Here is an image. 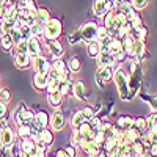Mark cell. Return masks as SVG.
I'll return each instance as SVG.
<instances>
[{
  "label": "cell",
  "mask_w": 157,
  "mask_h": 157,
  "mask_svg": "<svg viewBox=\"0 0 157 157\" xmlns=\"http://www.w3.org/2000/svg\"><path fill=\"white\" fill-rule=\"evenodd\" d=\"M113 83L116 85V91H118V96L123 102H129L134 99V94L130 93V88H129V75L126 72L124 68L118 66L113 69Z\"/></svg>",
  "instance_id": "6da1fadb"
},
{
  "label": "cell",
  "mask_w": 157,
  "mask_h": 157,
  "mask_svg": "<svg viewBox=\"0 0 157 157\" xmlns=\"http://www.w3.org/2000/svg\"><path fill=\"white\" fill-rule=\"evenodd\" d=\"M127 24V19L126 16L123 14V13L120 11H115L112 10L109 14L104 17V25H105V29L109 30V35L116 38L118 35H120V32L123 30V27Z\"/></svg>",
  "instance_id": "7a4b0ae2"
},
{
  "label": "cell",
  "mask_w": 157,
  "mask_h": 157,
  "mask_svg": "<svg viewBox=\"0 0 157 157\" xmlns=\"http://www.w3.org/2000/svg\"><path fill=\"white\" fill-rule=\"evenodd\" d=\"M98 29H99V25L94 21H86L78 27V33L82 36V41L86 46L93 41H98Z\"/></svg>",
  "instance_id": "3957f363"
},
{
  "label": "cell",
  "mask_w": 157,
  "mask_h": 157,
  "mask_svg": "<svg viewBox=\"0 0 157 157\" xmlns=\"http://www.w3.org/2000/svg\"><path fill=\"white\" fill-rule=\"evenodd\" d=\"M61 32H63L61 21L57 19V17H50V21L44 25V35H43V38L46 39V41H54V39L60 38Z\"/></svg>",
  "instance_id": "277c9868"
},
{
  "label": "cell",
  "mask_w": 157,
  "mask_h": 157,
  "mask_svg": "<svg viewBox=\"0 0 157 157\" xmlns=\"http://www.w3.org/2000/svg\"><path fill=\"white\" fill-rule=\"evenodd\" d=\"M35 120V113L32 110H29L25 107V104H21L19 109L14 110V121L17 126H22V124H32Z\"/></svg>",
  "instance_id": "5b68a950"
},
{
  "label": "cell",
  "mask_w": 157,
  "mask_h": 157,
  "mask_svg": "<svg viewBox=\"0 0 157 157\" xmlns=\"http://www.w3.org/2000/svg\"><path fill=\"white\" fill-rule=\"evenodd\" d=\"M14 140H16V134L10 126L0 127V143H2L3 148H11L14 145Z\"/></svg>",
  "instance_id": "8992f818"
},
{
  "label": "cell",
  "mask_w": 157,
  "mask_h": 157,
  "mask_svg": "<svg viewBox=\"0 0 157 157\" xmlns=\"http://www.w3.org/2000/svg\"><path fill=\"white\" fill-rule=\"evenodd\" d=\"M96 63H98V68H113V66H118L116 60H115V55L112 54V52H109V50H101V54L96 58Z\"/></svg>",
  "instance_id": "52a82bcc"
},
{
  "label": "cell",
  "mask_w": 157,
  "mask_h": 157,
  "mask_svg": "<svg viewBox=\"0 0 157 157\" xmlns=\"http://www.w3.org/2000/svg\"><path fill=\"white\" fill-rule=\"evenodd\" d=\"M110 11H112V5L107 2V0H94V3H93V14L98 19H104Z\"/></svg>",
  "instance_id": "ba28073f"
},
{
  "label": "cell",
  "mask_w": 157,
  "mask_h": 157,
  "mask_svg": "<svg viewBox=\"0 0 157 157\" xmlns=\"http://www.w3.org/2000/svg\"><path fill=\"white\" fill-rule=\"evenodd\" d=\"M113 69L115 68H98L94 78H96V83L99 88H104V85L113 78Z\"/></svg>",
  "instance_id": "9c48e42d"
},
{
  "label": "cell",
  "mask_w": 157,
  "mask_h": 157,
  "mask_svg": "<svg viewBox=\"0 0 157 157\" xmlns=\"http://www.w3.org/2000/svg\"><path fill=\"white\" fill-rule=\"evenodd\" d=\"M32 64H33L35 72H39V74H47L50 66H52V64L49 63V60L43 55H38V57L32 58Z\"/></svg>",
  "instance_id": "30bf717a"
},
{
  "label": "cell",
  "mask_w": 157,
  "mask_h": 157,
  "mask_svg": "<svg viewBox=\"0 0 157 157\" xmlns=\"http://www.w3.org/2000/svg\"><path fill=\"white\" fill-rule=\"evenodd\" d=\"M64 126H66V118H64V115L61 112H54L50 115L49 118V127L54 129V130H61Z\"/></svg>",
  "instance_id": "8fae6325"
},
{
  "label": "cell",
  "mask_w": 157,
  "mask_h": 157,
  "mask_svg": "<svg viewBox=\"0 0 157 157\" xmlns=\"http://www.w3.org/2000/svg\"><path fill=\"white\" fill-rule=\"evenodd\" d=\"M47 47H49V52H50V55H52V58H54V60L63 58L64 49H63V46L60 44L58 39H54V41H47Z\"/></svg>",
  "instance_id": "7c38bea8"
},
{
  "label": "cell",
  "mask_w": 157,
  "mask_h": 157,
  "mask_svg": "<svg viewBox=\"0 0 157 157\" xmlns=\"http://www.w3.org/2000/svg\"><path fill=\"white\" fill-rule=\"evenodd\" d=\"M47 85H49V77H47V74H39V72H36L35 77H33V88L38 90V91H44V90H47Z\"/></svg>",
  "instance_id": "4fadbf2b"
},
{
  "label": "cell",
  "mask_w": 157,
  "mask_h": 157,
  "mask_svg": "<svg viewBox=\"0 0 157 157\" xmlns=\"http://www.w3.org/2000/svg\"><path fill=\"white\" fill-rule=\"evenodd\" d=\"M134 121H135V118L132 115H121L116 120V127L120 130H127L130 127H134Z\"/></svg>",
  "instance_id": "5bb4252c"
},
{
  "label": "cell",
  "mask_w": 157,
  "mask_h": 157,
  "mask_svg": "<svg viewBox=\"0 0 157 157\" xmlns=\"http://www.w3.org/2000/svg\"><path fill=\"white\" fill-rule=\"evenodd\" d=\"M71 91H72V96L75 99H85V96H86V88H85V83L82 80L72 82Z\"/></svg>",
  "instance_id": "9a60e30c"
},
{
  "label": "cell",
  "mask_w": 157,
  "mask_h": 157,
  "mask_svg": "<svg viewBox=\"0 0 157 157\" xmlns=\"http://www.w3.org/2000/svg\"><path fill=\"white\" fill-rule=\"evenodd\" d=\"M35 141H36V143L41 141V143H44L46 146H50L52 143H54V132H52V129H49V127L43 129L41 132L38 134V137H36Z\"/></svg>",
  "instance_id": "2e32d148"
},
{
  "label": "cell",
  "mask_w": 157,
  "mask_h": 157,
  "mask_svg": "<svg viewBox=\"0 0 157 157\" xmlns=\"http://www.w3.org/2000/svg\"><path fill=\"white\" fill-rule=\"evenodd\" d=\"M21 149H22V154H36V141L33 138H25V140H21Z\"/></svg>",
  "instance_id": "e0dca14e"
},
{
  "label": "cell",
  "mask_w": 157,
  "mask_h": 157,
  "mask_svg": "<svg viewBox=\"0 0 157 157\" xmlns=\"http://www.w3.org/2000/svg\"><path fill=\"white\" fill-rule=\"evenodd\" d=\"M38 55H41V44H39L38 38H32L29 39V57L30 58H35Z\"/></svg>",
  "instance_id": "ac0fdd59"
},
{
  "label": "cell",
  "mask_w": 157,
  "mask_h": 157,
  "mask_svg": "<svg viewBox=\"0 0 157 157\" xmlns=\"http://www.w3.org/2000/svg\"><path fill=\"white\" fill-rule=\"evenodd\" d=\"M49 21H50V13H49V10L44 8V6H39V8L36 10V24L46 25Z\"/></svg>",
  "instance_id": "d6986e66"
},
{
  "label": "cell",
  "mask_w": 157,
  "mask_h": 157,
  "mask_svg": "<svg viewBox=\"0 0 157 157\" xmlns=\"http://www.w3.org/2000/svg\"><path fill=\"white\" fill-rule=\"evenodd\" d=\"M63 94L60 93V91H54V93H47V101L49 104L54 109H60L61 107V104H63Z\"/></svg>",
  "instance_id": "ffe728a7"
},
{
  "label": "cell",
  "mask_w": 157,
  "mask_h": 157,
  "mask_svg": "<svg viewBox=\"0 0 157 157\" xmlns=\"http://www.w3.org/2000/svg\"><path fill=\"white\" fill-rule=\"evenodd\" d=\"M30 57L29 54H19V52H16L14 54V64L17 68L24 69V68H29V63H30Z\"/></svg>",
  "instance_id": "44dd1931"
},
{
  "label": "cell",
  "mask_w": 157,
  "mask_h": 157,
  "mask_svg": "<svg viewBox=\"0 0 157 157\" xmlns=\"http://www.w3.org/2000/svg\"><path fill=\"white\" fill-rule=\"evenodd\" d=\"M85 121H86V120H85V116H83V112H82V110H77V112L72 113L69 124H71L72 129H78V126H82Z\"/></svg>",
  "instance_id": "7402d4cb"
},
{
  "label": "cell",
  "mask_w": 157,
  "mask_h": 157,
  "mask_svg": "<svg viewBox=\"0 0 157 157\" xmlns=\"http://www.w3.org/2000/svg\"><path fill=\"white\" fill-rule=\"evenodd\" d=\"M86 50H88V55L91 57V58H98V55L101 54V44H99V41H93V43H90L88 46H86Z\"/></svg>",
  "instance_id": "603a6c76"
},
{
  "label": "cell",
  "mask_w": 157,
  "mask_h": 157,
  "mask_svg": "<svg viewBox=\"0 0 157 157\" xmlns=\"http://www.w3.org/2000/svg\"><path fill=\"white\" fill-rule=\"evenodd\" d=\"M68 68H69V72L72 74H77V72H80L82 69V61L78 57H72L69 61H68Z\"/></svg>",
  "instance_id": "cb8c5ba5"
},
{
  "label": "cell",
  "mask_w": 157,
  "mask_h": 157,
  "mask_svg": "<svg viewBox=\"0 0 157 157\" xmlns=\"http://www.w3.org/2000/svg\"><path fill=\"white\" fill-rule=\"evenodd\" d=\"M17 137H19V140L32 138V127H30L29 124H22V126H17Z\"/></svg>",
  "instance_id": "d4e9b609"
},
{
  "label": "cell",
  "mask_w": 157,
  "mask_h": 157,
  "mask_svg": "<svg viewBox=\"0 0 157 157\" xmlns=\"http://www.w3.org/2000/svg\"><path fill=\"white\" fill-rule=\"evenodd\" d=\"M134 127L138 130L141 135H143V134H146V132H148V121H146V118H135Z\"/></svg>",
  "instance_id": "484cf974"
},
{
  "label": "cell",
  "mask_w": 157,
  "mask_h": 157,
  "mask_svg": "<svg viewBox=\"0 0 157 157\" xmlns=\"http://www.w3.org/2000/svg\"><path fill=\"white\" fill-rule=\"evenodd\" d=\"M0 46H2V49H3V50H6V52L13 49L14 43H13V39H11L10 33H5V35H2V38H0Z\"/></svg>",
  "instance_id": "4316f807"
},
{
  "label": "cell",
  "mask_w": 157,
  "mask_h": 157,
  "mask_svg": "<svg viewBox=\"0 0 157 157\" xmlns=\"http://www.w3.org/2000/svg\"><path fill=\"white\" fill-rule=\"evenodd\" d=\"M123 50V41L121 38H112V43H110V47H109V52H112V54H118V52Z\"/></svg>",
  "instance_id": "83f0119b"
},
{
  "label": "cell",
  "mask_w": 157,
  "mask_h": 157,
  "mask_svg": "<svg viewBox=\"0 0 157 157\" xmlns=\"http://www.w3.org/2000/svg\"><path fill=\"white\" fill-rule=\"evenodd\" d=\"M10 36H11V39H13V43H14V46L22 41V35H21V30H19V25H16L14 29L10 30Z\"/></svg>",
  "instance_id": "f1b7e54d"
},
{
  "label": "cell",
  "mask_w": 157,
  "mask_h": 157,
  "mask_svg": "<svg viewBox=\"0 0 157 157\" xmlns=\"http://www.w3.org/2000/svg\"><path fill=\"white\" fill-rule=\"evenodd\" d=\"M19 30H21L22 39H25V41H29V39H32V38H33L32 27H29V25H19Z\"/></svg>",
  "instance_id": "f546056e"
},
{
  "label": "cell",
  "mask_w": 157,
  "mask_h": 157,
  "mask_svg": "<svg viewBox=\"0 0 157 157\" xmlns=\"http://www.w3.org/2000/svg\"><path fill=\"white\" fill-rule=\"evenodd\" d=\"M71 86H72V82L68 78V80H64V82H60V88H58V91H60L63 96H66V94H69Z\"/></svg>",
  "instance_id": "4dcf8cb0"
},
{
  "label": "cell",
  "mask_w": 157,
  "mask_h": 157,
  "mask_svg": "<svg viewBox=\"0 0 157 157\" xmlns=\"http://www.w3.org/2000/svg\"><path fill=\"white\" fill-rule=\"evenodd\" d=\"M83 138H82V135H80V132H78L77 129H72V135H71V145H74L75 148H78V145H80V141H82Z\"/></svg>",
  "instance_id": "1f68e13d"
},
{
  "label": "cell",
  "mask_w": 157,
  "mask_h": 157,
  "mask_svg": "<svg viewBox=\"0 0 157 157\" xmlns=\"http://www.w3.org/2000/svg\"><path fill=\"white\" fill-rule=\"evenodd\" d=\"M16 52H19V54H29V41L22 39L21 43H17L16 44Z\"/></svg>",
  "instance_id": "d6a6232c"
},
{
  "label": "cell",
  "mask_w": 157,
  "mask_h": 157,
  "mask_svg": "<svg viewBox=\"0 0 157 157\" xmlns=\"http://www.w3.org/2000/svg\"><path fill=\"white\" fill-rule=\"evenodd\" d=\"M149 3V0H132V5L137 11H141V10H145Z\"/></svg>",
  "instance_id": "836d02e7"
},
{
  "label": "cell",
  "mask_w": 157,
  "mask_h": 157,
  "mask_svg": "<svg viewBox=\"0 0 157 157\" xmlns=\"http://www.w3.org/2000/svg\"><path fill=\"white\" fill-rule=\"evenodd\" d=\"M0 101L8 104L11 101V94H10V90L8 88H0Z\"/></svg>",
  "instance_id": "e575fe53"
},
{
  "label": "cell",
  "mask_w": 157,
  "mask_h": 157,
  "mask_svg": "<svg viewBox=\"0 0 157 157\" xmlns=\"http://www.w3.org/2000/svg\"><path fill=\"white\" fill-rule=\"evenodd\" d=\"M82 112H83V116H85V120H86V121H91V120H93V118L96 116L94 110L91 109V107H83Z\"/></svg>",
  "instance_id": "d590c367"
},
{
  "label": "cell",
  "mask_w": 157,
  "mask_h": 157,
  "mask_svg": "<svg viewBox=\"0 0 157 157\" xmlns=\"http://www.w3.org/2000/svg\"><path fill=\"white\" fill-rule=\"evenodd\" d=\"M107 36H110V35H109V30L105 29V25H99V29H98V41H101V39L107 38Z\"/></svg>",
  "instance_id": "8d00e7d4"
},
{
  "label": "cell",
  "mask_w": 157,
  "mask_h": 157,
  "mask_svg": "<svg viewBox=\"0 0 157 157\" xmlns=\"http://www.w3.org/2000/svg\"><path fill=\"white\" fill-rule=\"evenodd\" d=\"M78 41H82V36H80V33H78V30L74 32L72 35H69V44L71 46H75Z\"/></svg>",
  "instance_id": "74e56055"
},
{
  "label": "cell",
  "mask_w": 157,
  "mask_h": 157,
  "mask_svg": "<svg viewBox=\"0 0 157 157\" xmlns=\"http://www.w3.org/2000/svg\"><path fill=\"white\" fill-rule=\"evenodd\" d=\"M64 151H66V154H68L69 157H77V148H75L74 145L66 146V148H64Z\"/></svg>",
  "instance_id": "f35d334b"
},
{
  "label": "cell",
  "mask_w": 157,
  "mask_h": 157,
  "mask_svg": "<svg viewBox=\"0 0 157 157\" xmlns=\"http://www.w3.org/2000/svg\"><path fill=\"white\" fill-rule=\"evenodd\" d=\"M6 112H8V109H6V104L0 101V120H5Z\"/></svg>",
  "instance_id": "ab89813d"
},
{
  "label": "cell",
  "mask_w": 157,
  "mask_h": 157,
  "mask_svg": "<svg viewBox=\"0 0 157 157\" xmlns=\"http://www.w3.org/2000/svg\"><path fill=\"white\" fill-rule=\"evenodd\" d=\"M13 157H22V149H21V145H13Z\"/></svg>",
  "instance_id": "60d3db41"
},
{
  "label": "cell",
  "mask_w": 157,
  "mask_h": 157,
  "mask_svg": "<svg viewBox=\"0 0 157 157\" xmlns=\"http://www.w3.org/2000/svg\"><path fill=\"white\" fill-rule=\"evenodd\" d=\"M149 107H151L152 112L157 113V96H152V98L149 99Z\"/></svg>",
  "instance_id": "b9f144b4"
},
{
  "label": "cell",
  "mask_w": 157,
  "mask_h": 157,
  "mask_svg": "<svg viewBox=\"0 0 157 157\" xmlns=\"http://www.w3.org/2000/svg\"><path fill=\"white\" fill-rule=\"evenodd\" d=\"M55 157H69V155L66 154V151H64V148H63V149H58V151H57Z\"/></svg>",
  "instance_id": "7bdbcfd3"
},
{
  "label": "cell",
  "mask_w": 157,
  "mask_h": 157,
  "mask_svg": "<svg viewBox=\"0 0 157 157\" xmlns=\"http://www.w3.org/2000/svg\"><path fill=\"white\" fill-rule=\"evenodd\" d=\"M5 10H6V5H5V3H0V19H3V16H5Z\"/></svg>",
  "instance_id": "ee69618b"
},
{
  "label": "cell",
  "mask_w": 157,
  "mask_h": 157,
  "mask_svg": "<svg viewBox=\"0 0 157 157\" xmlns=\"http://www.w3.org/2000/svg\"><path fill=\"white\" fill-rule=\"evenodd\" d=\"M96 157H109V155H107V152H105V151H101Z\"/></svg>",
  "instance_id": "f6af8a7d"
},
{
  "label": "cell",
  "mask_w": 157,
  "mask_h": 157,
  "mask_svg": "<svg viewBox=\"0 0 157 157\" xmlns=\"http://www.w3.org/2000/svg\"><path fill=\"white\" fill-rule=\"evenodd\" d=\"M107 2H109V3H110V5H112V10H113V5H115V3H116V0H107Z\"/></svg>",
  "instance_id": "bcb514c9"
},
{
  "label": "cell",
  "mask_w": 157,
  "mask_h": 157,
  "mask_svg": "<svg viewBox=\"0 0 157 157\" xmlns=\"http://www.w3.org/2000/svg\"><path fill=\"white\" fill-rule=\"evenodd\" d=\"M141 157H154V155H151V154H149V152H145V154H143V155H141Z\"/></svg>",
  "instance_id": "7dc6e473"
}]
</instances>
